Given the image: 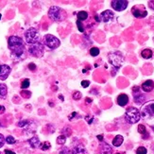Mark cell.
Wrapping results in <instances>:
<instances>
[{
    "mask_svg": "<svg viewBox=\"0 0 154 154\" xmlns=\"http://www.w3.org/2000/svg\"><path fill=\"white\" fill-rule=\"evenodd\" d=\"M8 47L11 51V59L14 60H23L26 58L27 48L24 40L19 36L13 35L8 39Z\"/></svg>",
    "mask_w": 154,
    "mask_h": 154,
    "instance_id": "cell-1",
    "label": "cell"
},
{
    "mask_svg": "<svg viewBox=\"0 0 154 154\" xmlns=\"http://www.w3.org/2000/svg\"><path fill=\"white\" fill-rule=\"evenodd\" d=\"M48 17H49L53 22H63L66 19L67 13L66 11L60 7L52 6L48 10Z\"/></svg>",
    "mask_w": 154,
    "mask_h": 154,
    "instance_id": "cell-2",
    "label": "cell"
},
{
    "mask_svg": "<svg viewBox=\"0 0 154 154\" xmlns=\"http://www.w3.org/2000/svg\"><path fill=\"white\" fill-rule=\"evenodd\" d=\"M125 119L129 124H135L141 119L140 111L134 107H129L125 112Z\"/></svg>",
    "mask_w": 154,
    "mask_h": 154,
    "instance_id": "cell-3",
    "label": "cell"
},
{
    "mask_svg": "<svg viewBox=\"0 0 154 154\" xmlns=\"http://www.w3.org/2000/svg\"><path fill=\"white\" fill-rule=\"evenodd\" d=\"M108 60H109V63L112 64V66L113 68H115V70H118L123 64L124 57L121 52L115 51V52H111V53H109Z\"/></svg>",
    "mask_w": 154,
    "mask_h": 154,
    "instance_id": "cell-4",
    "label": "cell"
},
{
    "mask_svg": "<svg viewBox=\"0 0 154 154\" xmlns=\"http://www.w3.org/2000/svg\"><path fill=\"white\" fill-rule=\"evenodd\" d=\"M25 41L27 44H33L41 41V36L35 27H30L25 31Z\"/></svg>",
    "mask_w": 154,
    "mask_h": 154,
    "instance_id": "cell-5",
    "label": "cell"
},
{
    "mask_svg": "<svg viewBox=\"0 0 154 154\" xmlns=\"http://www.w3.org/2000/svg\"><path fill=\"white\" fill-rule=\"evenodd\" d=\"M28 54L35 57V58H42L44 54V46L42 41L33 44H28L27 47Z\"/></svg>",
    "mask_w": 154,
    "mask_h": 154,
    "instance_id": "cell-6",
    "label": "cell"
},
{
    "mask_svg": "<svg viewBox=\"0 0 154 154\" xmlns=\"http://www.w3.org/2000/svg\"><path fill=\"white\" fill-rule=\"evenodd\" d=\"M42 42L44 44V46H47L51 50L56 49V48H58L60 46V41L56 36L52 34H46L44 36Z\"/></svg>",
    "mask_w": 154,
    "mask_h": 154,
    "instance_id": "cell-7",
    "label": "cell"
},
{
    "mask_svg": "<svg viewBox=\"0 0 154 154\" xmlns=\"http://www.w3.org/2000/svg\"><path fill=\"white\" fill-rule=\"evenodd\" d=\"M141 117L150 118L154 117V100L148 101L141 107Z\"/></svg>",
    "mask_w": 154,
    "mask_h": 154,
    "instance_id": "cell-8",
    "label": "cell"
},
{
    "mask_svg": "<svg viewBox=\"0 0 154 154\" xmlns=\"http://www.w3.org/2000/svg\"><path fill=\"white\" fill-rule=\"evenodd\" d=\"M131 13L135 18H145L148 15V11L143 5H136L131 8Z\"/></svg>",
    "mask_w": 154,
    "mask_h": 154,
    "instance_id": "cell-9",
    "label": "cell"
},
{
    "mask_svg": "<svg viewBox=\"0 0 154 154\" xmlns=\"http://www.w3.org/2000/svg\"><path fill=\"white\" fill-rule=\"evenodd\" d=\"M128 4L129 2L125 1V0H113L111 2V6L116 11H123L127 9Z\"/></svg>",
    "mask_w": 154,
    "mask_h": 154,
    "instance_id": "cell-10",
    "label": "cell"
},
{
    "mask_svg": "<svg viewBox=\"0 0 154 154\" xmlns=\"http://www.w3.org/2000/svg\"><path fill=\"white\" fill-rule=\"evenodd\" d=\"M132 93H133V100L137 104H142L145 102L146 98L144 94L140 93V88L138 86H134L132 88Z\"/></svg>",
    "mask_w": 154,
    "mask_h": 154,
    "instance_id": "cell-11",
    "label": "cell"
},
{
    "mask_svg": "<svg viewBox=\"0 0 154 154\" xmlns=\"http://www.w3.org/2000/svg\"><path fill=\"white\" fill-rule=\"evenodd\" d=\"M11 68L8 64H0V80H5L10 76Z\"/></svg>",
    "mask_w": 154,
    "mask_h": 154,
    "instance_id": "cell-12",
    "label": "cell"
},
{
    "mask_svg": "<svg viewBox=\"0 0 154 154\" xmlns=\"http://www.w3.org/2000/svg\"><path fill=\"white\" fill-rule=\"evenodd\" d=\"M71 154H88V151L82 144H79L72 148Z\"/></svg>",
    "mask_w": 154,
    "mask_h": 154,
    "instance_id": "cell-13",
    "label": "cell"
},
{
    "mask_svg": "<svg viewBox=\"0 0 154 154\" xmlns=\"http://www.w3.org/2000/svg\"><path fill=\"white\" fill-rule=\"evenodd\" d=\"M113 17H115V14H113V11H104L101 13L100 14V19L102 20L103 22H109V21H111L112 19H113Z\"/></svg>",
    "mask_w": 154,
    "mask_h": 154,
    "instance_id": "cell-14",
    "label": "cell"
},
{
    "mask_svg": "<svg viewBox=\"0 0 154 154\" xmlns=\"http://www.w3.org/2000/svg\"><path fill=\"white\" fill-rule=\"evenodd\" d=\"M142 90H143L144 92L146 93H149V92H151L153 89H154V82L151 79H148V80H146V82L142 84Z\"/></svg>",
    "mask_w": 154,
    "mask_h": 154,
    "instance_id": "cell-15",
    "label": "cell"
},
{
    "mask_svg": "<svg viewBox=\"0 0 154 154\" xmlns=\"http://www.w3.org/2000/svg\"><path fill=\"white\" fill-rule=\"evenodd\" d=\"M113 148L111 146L107 143H102L99 146V153L98 154H112Z\"/></svg>",
    "mask_w": 154,
    "mask_h": 154,
    "instance_id": "cell-16",
    "label": "cell"
},
{
    "mask_svg": "<svg viewBox=\"0 0 154 154\" xmlns=\"http://www.w3.org/2000/svg\"><path fill=\"white\" fill-rule=\"evenodd\" d=\"M129 103V96L126 94H120L117 96V104L121 107H124Z\"/></svg>",
    "mask_w": 154,
    "mask_h": 154,
    "instance_id": "cell-17",
    "label": "cell"
},
{
    "mask_svg": "<svg viewBox=\"0 0 154 154\" xmlns=\"http://www.w3.org/2000/svg\"><path fill=\"white\" fill-rule=\"evenodd\" d=\"M28 144L30 145V147L32 148H38L41 147V142H40L39 138L37 136H33L32 138H30V140H27Z\"/></svg>",
    "mask_w": 154,
    "mask_h": 154,
    "instance_id": "cell-18",
    "label": "cell"
},
{
    "mask_svg": "<svg viewBox=\"0 0 154 154\" xmlns=\"http://www.w3.org/2000/svg\"><path fill=\"white\" fill-rule=\"evenodd\" d=\"M153 56V51L150 49V48H145V49H143L141 51V57L143 59H151Z\"/></svg>",
    "mask_w": 154,
    "mask_h": 154,
    "instance_id": "cell-19",
    "label": "cell"
},
{
    "mask_svg": "<svg viewBox=\"0 0 154 154\" xmlns=\"http://www.w3.org/2000/svg\"><path fill=\"white\" fill-rule=\"evenodd\" d=\"M7 94H8L7 85L4 83H0V98L5 99L7 98Z\"/></svg>",
    "mask_w": 154,
    "mask_h": 154,
    "instance_id": "cell-20",
    "label": "cell"
},
{
    "mask_svg": "<svg viewBox=\"0 0 154 154\" xmlns=\"http://www.w3.org/2000/svg\"><path fill=\"white\" fill-rule=\"evenodd\" d=\"M123 141H124V138L122 135H116L113 140V145L115 147H120L123 144Z\"/></svg>",
    "mask_w": 154,
    "mask_h": 154,
    "instance_id": "cell-21",
    "label": "cell"
},
{
    "mask_svg": "<svg viewBox=\"0 0 154 154\" xmlns=\"http://www.w3.org/2000/svg\"><path fill=\"white\" fill-rule=\"evenodd\" d=\"M77 17H78V20H79V21H84V20H86L88 18V13L84 11H79L77 13Z\"/></svg>",
    "mask_w": 154,
    "mask_h": 154,
    "instance_id": "cell-22",
    "label": "cell"
},
{
    "mask_svg": "<svg viewBox=\"0 0 154 154\" xmlns=\"http://www.w3.org/2000/svg\"><path fill=\"white\" fill-rule=\"evenodd\" d=\"M30 80L28 79H24L21 82V88L23 90H26V89L30 87Z\"/></svg>",
    "mask_w": 154,
    "mask_h": 154,
    "instance_id": "cell-23",
    "label": "cell"
},
{
    "mask_svg": "<svg viewBox=\"0 0 154 154\" xmlns=\"http://www.w3.org/2000/svg\"><path fill=\"white\" fill-rule=\"evenodd\" d=\"M30 123H31L30 120H22V121H20V122L17 123V126L20 127V128H24V127L30 126Z\"/></svg>",
    "mask_w": 154,
    "mask_h": 154,
    "instance_id": "cell-24",
    "label": "cell"
},
{
    "mask_svg": "<svg viewBox=\"0 0 154 154\" xmlns=\"http://www.w3.org/2000/svg\"><path fill=\"white\" fill-rule=\"evenodd\" d=\"M5 140H6V143H7V144H9V145H13V144L16 143L15 138H14L13 136H11V135L7 136L6 138H5Z\"/></svg>",
    "mask_w": 154,
    "mask_h": 154,
    "instance_id": "cell-25",
    "label": "cell"
},
{
    "mask_svg": "<svg viewBox=\"0 0 154 154\" xmlns=\"http://www.w3.org/2000/svg\"><path fill=\"white\" fill-rule=\"evenodd\" d=\"M65 141H66V137L65 135H60L58 136V138H57V144H59V145H63L64 143H65Z\"/></svg>",
    "mask_w": 154,
    "mask_h": 154,
    "instance_id": "cell-26",
    "label": "cell"
},
{
    "mask_svg": "<svg viewBox=\"0 0 154 154\" xmlns=\"http://www.w3.org/2000/svg\"><path fill=\"white\" fill-rule=\"evenodd\" d=\"M20 95H21L22 98H30L31 96V92L27 91V90H22L21 92H20Z\"/></svg>",
    "mask_w": 154,
    "mask_h": 154,
    "instance_id": "cell-27",
    "label": "cell"
},
{
    "mask_svg": "<svg viewBox=\"0 0 154 154\" xmlns=\"http://www.w3.org/2000/svg\"><path fill=\"white\" fill-rule=\"evenodd\" d=\"M99 48L98 47H92L91 49H90V55L93 56V57H96V56H98L99 54Z\"/></svg>",
    "mask_w": 154,
    "mask_h": 154,
    "instance_id": "cell-28",
    "label": "cell"
},
{
    "mask_svg": "<svg viewBox=\"0 0 154 154\" xmlns=\"http://www.w3.org/2000/svg\"><path fill=\"white\" fill-rule=\"evenodd\" d=\"M82 93L79 92V91H75L72 94V98H73V99H75V100H79L80 98H82Z\"/></svg>",
    "mask_w": 154,
    "mask_h": 154,
    "instance_id": "cell-29",
    "label": "cell"
},
{
    "mask_svg": "<svg viewBox=\"0 0 154 154\" xmlns=\"http://www.w3.org/2000/svg\"><path fill=\"white\" fill-rule=\"evenodd\" d=\"M51 148V145L49 142H44V143L41 144V147L40 148L42 149V150H47V149H49Z\"/></svg>",
    "mask_w": 154,
    "mask_h": 154,
    "instance_id": "cell-30",
    "label": "cell"
},
{
    "mask_svg": "<svg viewBox=\"0 0 154 154\" xmlns=\"http://www.w3.org/2000/svg\"><path fill=\"white\" fill-rule=\"evenodd\" d=\"M148 150L145 147H139L136 149V154H147Z\"/></svg>",
    "mask_w": 154,
    "mask_h": 154,
    "instance_id": "cell-31",
    "label": "cell"
},
{
    "mask_svg": "<svg viewBox=\"0 0 154 154\" xmlns=\"http://www.w3.org/2000/svg\"><path fill=\"white\" fill-rule=\"evenodd\" d=\"M138 132L141 133V134H146L147 133V129H146V127H145V125L143 124H141L138 126Z\"/></svg>",
    "mask_w": 154,
    "mask_h": 154,
    "instance_id": "cell-32",
    "label": "cell"
},
{
    "mask_svg": "<svg viewBox=\"0 0 154 154\" xmlns=\"http://www.w3.org/2000/svg\"><path fill=\"white\" fill-rule=\"evenodd\" d=\"M77 27H78V30L80 32H84V27H83V24L82 21H79V20H77Z\"/></svg>",
    "mask_w": 154,
    "mask_h": 154,
    "instance_id": "cell-33",
    "label": "cell"
},
{
    "mask_svg": "<svg viewBox=\"0 0 154 154\" xmlns=\"http://www.w3.org/2000/svg\"><path fill=\"white\" fill-rule=\"evenodd\" d=\"M59 154H71V151L67 148H63V149H60Z\"/></svg>",
    "mask_w": 154,
    "mask_h": 154,
    "instance_id": "cell-34",
    "label": "cell"
},
{
    "mask_svg": "<svg viewBox=\"0 0 154 154\" xmlns=\"http://www.w3.org/2000/svg\"><path fill=\"white\" fill-rule=\"evenodd\" d=\"M5 142H6L5 137H4L3 134H1V133H0V148H2L3 146L5 145Z\"/></svg>",
    "mask_w": 154,
    "mask_h": 154,
    "instance_id": "cell-35",
    "label": "cell"
},
{
    "mask_svg": "<svg viewBox=\"0 0 154 154\" xmlns=\"http://www.w3.org/2000/svg\"><path fill=\"white\" fill-rule=\"evenodd\" d=\"M27 68L30 69V71H35L36 70V64L34 63H30V64L27 65Z\"/></svg>",
    "mask_w": 154,
    "mask_h": 154,
    "instance_id": "cell-36",
    "label": "cell"
},
{
    "mask_svg": "<svg viewBox=\"0 0 154 154\" xmlns=\"http://www.w3.org/2000/svg\"><path fill=\"white\" fill-rule=\"evenodd\" d=\"M89 85H90V82L89 80H82V86L83 88H87Z\"/></svg>",
    "mask_w": 154,
    "mask_h": 154,
    "instance_id": "cell-37",
    "label": "cell"
},
{
    "mask_svg": "<svg viewBox=\"0 0 154 154\" xmlns=\"http://www.w3.org/2000/svg\"><path fill=\"white\" fill-rule=\"evenodd\" d=\"M63 131H66L67 132H66V134H65V137H67V136H70L71 135V132H72V131L69 129V128H65V129H63Z\"/></svg>",
    "mask_w": 154,
    "mask_h": 154,
    "instance_id": "cell-38",
    "label": "cell"
},
{
    "mask_svg": "<svg viewBox=\"0 0 154 154\" xmlns=\"http://www.w3.org/2000/svg\"><path fill=\"white\" fill-rule=\"evenodd\" d=\"M148 7L154 11V1H148Z\"/></svg>",
    "mask_w": 154,
    "mask_h": 154,
    "instance_id": "cell-39",
    "label": "cell"
},
{
    "mask_svg": "<svg viewBox=\"0 0 154 154\" xmlns=\"http://www.w3.org/2000/svg\"><path fill=\"white\" fill-rule=\"evenodd\" d=\"M76 115H77V113H76V112H74V113H71V115H70L69 116H68V117H69V120L71 121V120H72L73 118H75V116H76Z\"/></svg>",
    "mask_w": 154,
    "mask_h": 154,
    "instance_id": "cell-40",
    "label": "cell"
},
{
    "mask_svg": "<svg viewBox=\"0 0 154 154\" xmlns=\"http://www.w3.org/2000/svg\"><path fill=\"white\" fill-rule=\"evenodd\" d=\"M92 101H93V99L90 98H85V103H86V104H91Z\"/></svg>",
    "mask_w": 154,
    "mask_h": 154,
    "instance_id": "cell-41",
    "label": "cell"
},
{
    "mask_svg": "<svg viewBox=\"0 0 154 154\" xmlns=\"http://www.w3.org/2000/svg\"><path fill=\"white\" fill-rule=\"evenodd\" d=\"M5 107L4 106H2V105H0V115H2V113H5Z\"/></svg>",
    "mask_w": 154,
    "mask_h": 154,
    "instance_id": "cell-42",
    "label": "cell"
},
{
    "mask_svg": "<svg viewBox=\"0 0 154 154\" xmlns=\"http://www.w3.org/2000/svg\"><path fill=\"white\" fill-rule=\"evenodd\" d=\"M5 154H16L14 151L13 150H10V149H5V152H4Z\"/></svg>",
    "mask_w": 154,
    "mask_h": 154,
    "instance_id": "cell-43",
    "label": "cell"
},
{
    "mask_svg": "<svg viewBox=\"0 0 154 154\" xmlns=\"http://www.w3.org/2000/svg\"><path fill=\"white\" fill-rule=\"evenodd\" d=\"M96 138H98L99 141L102 142L103 141V135H98V136H96Z\"/></svg>",
    "mask_w": 154,
    "mask_h": 154,
    "instance_id": "cell-44",
    "label": "cell"
},
{
    "mask_svg": "<svg viewBox=\"0 0 154 154\" xmlns=\"http://www.w3.org/2000/svg\"><path fill=\"white\" fill-rule=\"evenodd\" d=\"M95 19L96 20V21H98V22H100V17H99V16L98 15H95Z\"/></svg>",
    "mask_w": 154,
    "mask_h": 154,
    "instance_id": "cell-45",
    "label": "cell"
},
{
    "mask_svg": "<svg viewBox=\"0 0 154 154\" xmlns=\"http://www.w3.org/2000/svg\"><path fill=\"white\" fill-rule=\"evenodd\" d=\"M150 128H151V129H152V131H154V125H153V126H150Z\"/></svg>",
    "mask_w": 154,
    "mask_h": 154,
    "instance_id": "cell-46",
    "label": "cell"
},
{
    "mask_svg": "<svg viewBox=\"0 0 154 154\" xmlns=\"http://www.w3.org/2000/svg\"><path fill=\"white\" fill-rule=\"evenodd\" d=\"M1 17H2V16H1V14H0V19H1Z\"/></svg>",
    "mask_w": 154,
    "mask_h": 154,
    "instance_id": "cell-47",
    "label": "cell"
},
{
    "mask_svg": "<svg viewBox=\"0 0 154 154\" xmlns=\"http://www.w3.org/2000/svg\"><path fill=\"white\" fill-rule=\"evenodd\" d=\"M115 154H121V153H115Z\"/></svg>",
    "mask_w": 154,
    "mask_h": 154,
    "instance_id": "cell-48",
    "label": "cell"
},
{
    "mask_svg": "<svg viewBox=\"0 0 154 154\" xmlns=\"http://www.w3.org/2000/svg\"><path fill=\"white\" fill-rule=\"evenodd\" d=\"M153 42H154V37H153Z\"/></svg>",
    "mask_w": 154,
    "mask_h": 154,
    "instance_id": "cell-49",
    "label": "cell"
},
{
    "mask_svg": "<svg viewBox=\"0 0 154 154\" xmlns=\"http://www.w3.org/2000/svg\"><path fill=\"white\" fill-rule=\"evenodd\" d=\"M0 154H2V152H0Z\"/></svg>",
    "mask_w": 154,
    "mask_h": 154,
    "instance_id": "cell-50",
    "label": "cell"
}]
</instances>
